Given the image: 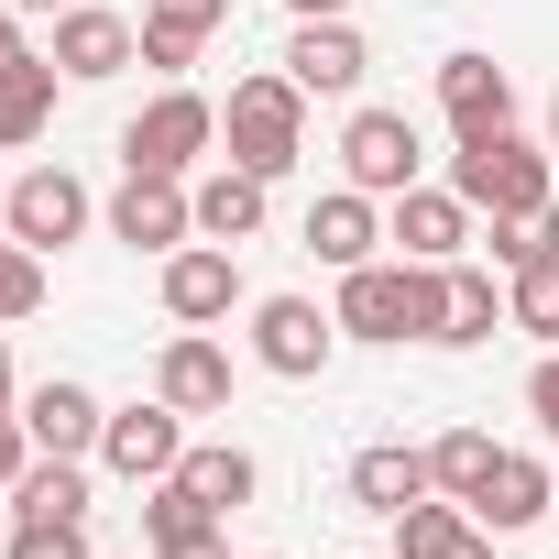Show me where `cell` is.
<instances>
[{
    "label": "cell",
    "mask_w": 559,
    "mask_h": 559,
    "mask_svg": "<svg viewBox=\"0 0 559 559\" xmlns=\"http://www.w3.org/2000/svg\"><path fill=\"white\" fill-rule=\"evenodd\" d=\"M0 198H12V176H0Z\"/></svg>",
    "instance_id": "obj_40"
},
{
    "label": "cell",
    "mask_w": 559,
    "mask_h": 559,
    "mask_svg": "<svg viewBox=\"0 0 559 559\" xmlns=\"http://www.w3.org/2000/svg\"><path fill=\"white\" fill-rule=\"evenodd\" d=\"M176 483H187V493H198L209 515H241L263 472H252V450H241V439H198V450L176 461Z\"/></svg>",
    "instance_id": "obj_21"
},
{
    "label": "cell",
    "mask_w": 559,
    "mask_h": 559,
    "mask_svg": "<svg viewBox=\"0 0 559 559\" xmlns=\"http://www.w3.org/2000/svg\"><path fill=\"white\" fill-rule=\"evenodd\" d=\"M263 559H274V548H263Z\"/></svg>",
    "instance_id": "obj_41"
},
{
    "label": "cell",
    "mask_w": 559,
    "mask_h": 559,
    "mask_svg": "<svg viewBox=\"0 0 559 559\" xmlns=\"http://www.w3.org/2000/svg\"><path fill=\"white\" fill-rule=\"evenodd\" d=\"M0 219H12V241L56 252V241H78V230H88V187H78L67 165H34V176H12V198H0Z\"/></svg>",
    "instance_id": "obj_7"
},
{
    "label": "cell",
    "mask_w": 559,
    "mask_h": 559,
    "mask_svg": "<svg viewBox=\"0 0 559 559\" xmlns=\"http://www.w3.org/2000/svg\"><path fill=\"white\" fill-rule=\"evenodd\" d=\"M99 428H110V406H99L88 384H67V373L23 395V439H34V450H56V461H88V450H99Z\"/></svg>",
    "instance_id": "obj_13"
},
{
    "label": "cell",
    "mask_w": 559,
    "mask_h": 559,
    "mask_svg": "<svg viewBox=\"0 0 559 559\" xmlns=\"http://www.w3.org/2000/svg\"><path fill=\"white\" fill-rule=\"evenodd\" d=\"M341 165H352L362 198H406V187H417V121H406V110H352Z\"/></svg>",
    "instance_id": "obj_5"
},
{
    "label": "cell",
    "mask_w": 559,
    "mask_h": 559,
    "mask_svg": "<svg viewBox=\"0 0 559 559\" xmlns=\"http://www.w3.org/2000/svg\"><path fill=\"white\" fill-rule=\"evenodd\" d=\"M23 461H34V439H23V417H0V504H12V483H23Z\"/></svg>",
    "instance_id": "obj_31"
},
{
    "label": "cell",
    "mask_w": 559,
    "mask_h": 559,
    "mask_svg": "<svg viewBox=\"0 0 559 559\" xmlns=\"http://www.w3.org/2000/svg\"><path fill=\"white\" fill-rule=\"evenodd\" d=\"M373 241H384V219H373V198H362V187H341V198H319V209H308V252H319V263H341V274H352V263H373Z\"/></svg>",
    "instance_id": "obj_20"
},
{
    "label": "cell",
    "mask_w": 559,
    "mask_h": 559,
    "mask_svg": "<svg viewBox=\"0 0 559 559\" xmlns=\"http://www.w3.org/2000/svg\"><path fill=\"white\" fill-rule=\"evenodd\" d=\"M286 78H297L308 99H352V88H362V34H352V23H297Z\"/></svg>",
    "instance_id": "obj_17"
},
{
    "label": "cell",
    "mask_w": 559,
    "mask_h": 559,
    "mask_svg": "<svg viewBox=\"0 0 559 559\" xmlns=\"http://www.w3.org/2000/svg\"><path fill=\"white\" fill-rule=\"evenodd\" d=\"M548 154H559V99H548Z\"/></svg>",
    "instance_id": "obj_39"
},
{
    "label": "cell",
    "mask_w": 559,
    "mask_h": 559,
    "mask_svg": "<svg viewBox=\"0 0 559 559\" xmlns=\"http://www.w3.org/2000/svg\"><path fill=\"white\" fill-rule=\"evenodd\" d=\"M428 483H439V472H428V450H406V439H384V450L352 461V504H373V515H406Z\"/></svg>",
    "instance_id": "obj_22"
},
{
    "label": "cell",
    "mask_w": 559,
    "mask_h": 559,
    "mask_svg": "<svg viewBox=\"0 0 559 559\" xmlns=\"http://www.w3.org/2000/svg\"><path fill=\"white\" fill-rule=\"evenodd\" d=\"M526 406H537V428L559 439V362H537V373H526Z\"/></svg>",
    "instance_id": "obj_32"
},
{
    "label": "cell",
    "mask_w": 559,
    "mask_h": 559,
    "mask_svg": "<svg viewBox=\"0 0 559 559\" xmlns=\"http://www.w3.org/2000/svg\"><path fill=\"white\" fill-rule=\"evenodd\" d=\"M154 395H165L176 417H219V406H230V352H219V341H198V330H187V341H165Z\"/></svg>",
    "instance_id": "obj_15"
},
{
    "label": "cell",
    "mask_w": 559,
    "mask_h": 559,
    "mask_svg": "<svg viewBox=\"0 0 559 559\" xmlns=\"http://www.w3.org/2000/svg\"><path fill=\"white\" fill-rule=\"evenodd\" d=\"M45 308V252L34 241H0V330Z\"/></svg>",
    "instance_id": "obj_29"
},
{
    "label": "cell",
    "mask_w": 559,
    "mask_h": 559,
    "mask_svg": "<svg viewBox=\"0 0 559 559\" xmlns=\"http://www.w3.org/2000/svg\"><path fill=\"white\" fill-rule=\"evenodd\" d=\"M110 230L132 241V252H187V230H198V198H187V176H121V198H110Z\"/></svg>",
    "instance_id": "obj_6"
},
{
    "label": "cell",
    "mask_w": 559,
    "mask_h": 559,
    "mask_svg": "<svg viewBox=\"0 0 559 559\" xmlns=\"http://www.w3.org/2000/svg\"><path fill=\"white\" fill-rule=\"evenodd\" d=\"M99 461L121 472V483H165L176 461H187V428H176V406L154 395V406H110V428H99Z\"/></svg>",
    "instance_id": "obj_8"
},
{
    "label": "cell",
    "mask_w": 559,
    "mask_h": 559,
    "mask_svg": "<svg viewBox=\"0 0 559 559\" xmlns=\"http://www.w3.org/2000/svg\"><path fill=\"white\" fill-rule=\"evenodd\" d=\"M187 198H198V241H230V252H241V241L263 230V176H252V165H219V176L187 187Z\"/></svg>",
    "instance_id": "obj_19"
},
{
    "label": "cell",
    "mask_w": 559,
    "mask_h": 559,
    "mask_svg": "<svg viewBox=\"0 0 559 559\" xmlns=\"http://www.w3.org/2000/svg\"><path fill=\"white\" fill-rule=\"evenodd\" d=\"M483 241H493V263H504V274H526V263H548V252H559V209H526V219H493Z\"/></svg>",
    "instance_id": "obj_28"
},
{
    "label": "cell",
    "mask_w": 559,
    "mask_h": 559,
    "mask_svg": "<svg viewBox=\"0 0 559 559\" xmlns=\"http://www.w3.org/2000/svg\"><path fill=\"white\" fill-rule=\"evenodd\" d=\"M286 12H297V23H341V12H352V0H286Z\"/></svg>",
    "instance_id": "obj_35"
},
{
    "label": "cell",
    "mask_w": 559,
    "mask_h": 559,
    "mask_svg": "<svg viewBox=\"0 0 559 559\" xmlns=\"http://www.w3.org/2000/svg\"><path fill=\"white\" fill-rule=\"evenodd\" d=\"M12 559H88V515H23Z\"/></svg>",
    "instance_id": "obj_30"
},
{
    "label": "cell",
    "mask_w": 559,
    "mask_h": 559,
    "mask_svg": "<svg viewBox=\"0 0 559 559\" xmlns=\"http://www.w3.org/2000/svg\"><path fill=\"white\" fill-rule=\"evenodd\" d=\"M330 352H341V319H319L308 297H263V308H252V362H263V373L308 384V373H330Z\"/></svg>",
    "instance_id": "obj_4"
},
{
    "label": "cell",
    "mask_w": 559,
    "mask_h": 559,
    "mask_svg": "<svg viewBox=\"0 0 559 559\" xmlns=\"http://www.w3.org/2000/svg\"><path fill=\"white\" fill-rule=\"evenodd\" d=\"M548 504H559V472H537L526 450H493V472H483V493H472V526L515 537V526H537Z\"/></svg>",
    "instance_id": "obj_14"
},
{
    "label": "cell",
    "mask_w": 559,
    "mask_h": 559,
    "mask_svg": "<svg viewBox=\"0 0 559 559\" xmlns=\"http://www.w3.org/2000/svg\"><path fill=\"white\" fill-rule=\"evenodd\" d=\"M341 330L352 341H417V274L406 263H352L341 274Z\"/></svg>",
    "instance_id": "obj_10"
},
{
    "label": "cell",
    "mask_w": 559,
    "mask_h": 559,
    "mask_svg": "<svg viewBox=\"0 0 559 559\" xmlns=\"http://www.w3.org/2000/svg\"><path fill=\"white\" fill-rule=\"evenodd\" d=\"M12 12H78V0H12Z\"/></svg>",
    "instance_id": "obj_38"
},
{
    "label": "cell",
    "mask_w": 559,
    "mask_h": 559,
    "mask_svg": "<svg viewBox=\"0 0 559 559\" xmlns=\"http://www.w3.org/2000/svg\"><path fill=\"white\" fill-rule=\"evenodd\" d=\"M219 23H230V0H154V12H143V67H165V78H176Z\"/></svg>",
    "instance_id": "obj_23"
},
{
    "label": "cell",
    "mask_w": 559,
    "mask_h": 559,
    "mask_svg": "<svg viewBox=\"0 0 559 559\" xmlns=\"http://www.w3.org/2000/svg\"><path fill=\"white\" fill-rule=\"evenodd\" d=\"M0 56H23V45H12V0H0Z\"/></svg>",
    "instance_id": "obj_37"
},
{
    "label": "cell",
    "mask_w": 559,
    "mask_h": 559,
    "mask_svg": "<svg viewBox=\"0 0 559 559\" xmlns=\"http://www.w3.org/2000/svg\"><path fill=\"white\" fill-rule=\"evenodd\" d=\"M132 56H143V34H132L121 12H88V0L56 12V67H67V78H121Z\"/></svg>",
    "instance_id": "obj_16"
},
{
    "label": "cell",
    "mask_w": 559,
    "mask_h": 559,
    "mask_svg": "<svg viewBox=\"0 0 559 559\" xmlns=\"http://www.w3.org/2000/svg\"><path fill=\"white\" fill-rule=\"evenodd\" d=\"M165 308H176L187 330L230 319V308H241V252H230V241H187V252H165Z\"/></svg>",
    "instance_id": "obj_9"
},
{
    "label": "cell",
    "mask_w": 559,
    "mask_h": 559,
    "mask_svg": "<svg viewBox=\"0 0 559 559\" xmlns=\"http://www.w3.org/2000/svg\"><path fill=\"white\" fill-rule=\"evenodd\" d=\"M428 472H439V493H461V504H472V493H483V472H493V439H483V428H450V439L428 450Z\"/></svg>",
    "instance_id": "obj_27"
},
{
    "label": "cell",
    "mask_w": 559,
    "mask_h": 559,
    "mask_svg": "<svg viewBox=\"0 0 559 559\" xmlns=\"http://www.w3.org/2000/svg\"><path fill=\"white\" fill-rule=\"evenodd\" d=\"M504 319H515V330H537V341H559V252H548V263H526L515 286H504Z\"/></svg>",
    "instance_id": "obj_26"
},
{
    "label": "cell",
    "mask_w": 559,
    "mask_h": 559,
    "mask_svg": "<svg viewBox=\"0 0 559 559\" xmlns=\"http://www.w3.org/2000/svg\"><path fill=\"white\" fill-rule=\"evenodd\" d=\"M209 143H219V110H209L198 88H165L154 110L121 121V165H143V176H187Z\"/></svg>",
    "instance_id": "obj_3"
},
{
    "label": "cell",
    "mask_w": 559,
    "mask_h": 559,
    "mask_svg": "<svg viewBox=\"0 0 559 559\" xmlns=\"http://www.w3.org/2000/svg\"><path fill=\"white\" fill-rule=\"evenodd\" d=\"M450 187H461V209H483V219H526V209H548V154H537L526 132H483V143L450 154Z\"/></svg>",
    "instance_id": "obj_2"
},
{
    "label": "cell",
    "mask_w": 559,
    "mask_h": 559,
    "mask_svg": "<svg viewBox=\"0 0 559 559\" xmlns=\"http://www.w3.org/2000/svg\"><path fill=\"white\" fill-rule=\"evenodd\" d=\"M12 515H88V461L34 450V461H23V483H12Z\"/></svg>",
    "instance_id": "obj_24"
},
{
    "label": "cell",
    "mask_w": 559,
    "mask_h": 559,
    "mask_svg": "<svg viewBox=\"0 0 559 559\" xmlns=\"http://www.w3.org/2000/svg\"><path fill=\"white\" fill-rule=\"evenodd\" d=\"M439 110H450V132H461V143L515 132V78H504L493 56H439Z\"/></svg>",
    "instance_id": "obj_11"
},
{
    "label": "cell",
    "mask_w": 559,
    "mask_h": 559,
    "mask_svg": "<svg viewBox=\"0 0 559 559\" xmlns=\"http://www.w3.org/2000/svg\"><path fill=\"white\" fill-rule=\"evenodd\" d=\"M0 417H23V395H12V352H0Z\"/></svg>",
    "instance_id": "obj_36"
},
{
    "label": "cell",
    "mask_w": 559,
    "mask_h": 559,
    "mask_svg": "<svg viewBox=\"0 0 559 559\" xmlns=\"http://www.w3.org/2000/svg\"><path fill=\"white\" fill-rule=\"evenodd\" d=\"M493 319H504V297H493V274H472V263H450V352H472V341H493Z\"/></svg>",
    "instance_id": "obj_25"
},
{
    "label": "cell",
    "mask_w": 559,
    "mask_h": 559,
    "mask_svg": "<svg viewBox=\"0 0 559 559\" xmlns=\"http://www.w3.org/2000/svg\"><path fill=\"white\" fill-rule=\"evenodd\" d=\"M165 559H230V537H219V526H198V537H176Z\"/></svg>",
    "instance_id": "obj_34"
},
{
    "label": "cell",
    "mask_w": 559,
    "mask_h": 559,
    "mask_svg": "<svg viewBox=\"0 0 559 559\" xmlns=\"http://www.w3.org/2000/svg\"><path fill=\"white\" fill-rule=\"evenodd\" d=\"M428 559H493V526H450V537H439Z\"/></svg>",
    "instance_id": "obj_33"
},
{
    "label": "cell",
    "mask_w": 559,
    "mask_h": 559,
    "mask_svg": "<svg viewBox=\"0 0 559 559\" xmlns=\"http://www.w3.org/2000/svg\"><path fill=\"white\" fill-rule=\"evenodd\" d=\"M219 143H230V165H252L274 187V176L308 154V88L297 78H241L230 110H219Z\"/></svg>",
    "instance_id": "obj_1"
},
{
    "label": "cell",
    "mask_w": 559,
    "mask_h": 559,
    "mask_svg": "<svg viewBox=\"0 0 559 559\" xmlns=\"http://www.w3.org/2000/svg\"><path fill=\"white\" fill-rule=\"evenodd\" d=\"M56 78H67L56 56H0V154L56 121Z\"/></svg>",
    "instance_id": "obj_18"
},
{
    "label": "cell",
    "mask_w": 559,
    "mask_h": 559,
    "mask_svg": "<svg viewBox=\"0 0 559 559\" xmlns=\"http://www.w3.org/2000/svg\"><path fill=\"white\" fill-rule=\"evenodd\" d=\"M384 241H395V263H461V241H472L461 187H406L395 219H384Z\"/></svg>",
    "instance_id": "obj_12"
}]
</instances>
